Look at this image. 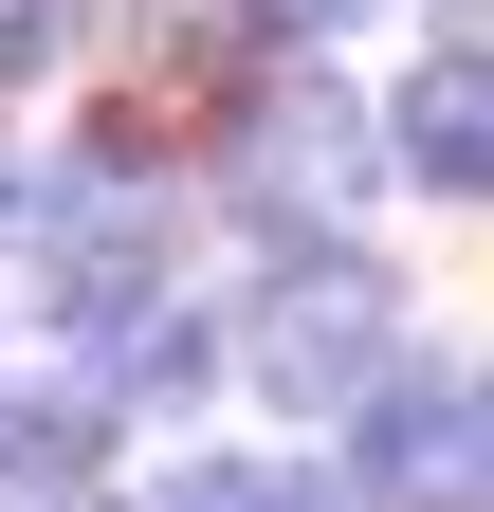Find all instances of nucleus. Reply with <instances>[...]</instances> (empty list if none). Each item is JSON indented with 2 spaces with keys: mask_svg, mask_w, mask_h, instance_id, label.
Returning <instances> with one entry per match:
<instances>
[{
  "mask_svg": "<svg viewBox=\"0 0 494 512\" xmlns=\"http://www.w3.org/2000/svg\"><path fill=\"white\" fill-rule=\"evenodd\" d=\"M238 366H257L275 403H366V384L403 366V293L366 275L348 238H312V256H275V275H257V330H238Z\"/></svg>",
  "mask_w": 494,
  "mask_h": 512,
  "instance_id": "f257e3e1",
  "label": "nucleus"
},
{
  "mask_svg": "<svg viewBox=\"0 0 494 512\" xmlns=\"http://www.w3.org/2000/svg\"><path fill=\"white\" fill-rule=\"evenodd\" d=\"M348 512H494V366H385L366 384V494Z\"/></svg>",
  "mask_w": 494,
  "mask_h": 512,
  "instance_id": "f03ea898",
  "label": "nucleus"
},
{
  "mask_svg": "<svg viewBox=\"0 0 494 512\" xmlns=\"http://www.w3.org/2000/svg\"><path fill=\"white\" fill-rule=\"evenodd\" d=\"M366 147H385V128H366L330 74H275L257 110H238V202H257V220H348L366 183H385Z\"/></svg>",
  "mask_w": 494,
  "mask_h": 512,
  "instance_id": "7ed1b4c3",
  "label": "nucleus"
},
{
  "mask_svg": "<svg viewBox=\"0 0 494 512\" xmlns=\"http://www.w3.org/2000/svg\"><path fill=\"white\" fill-rule=\"evenodd\" d=\"M147 238H165V183L110 147V165H74L37 202V275H55V311H129L147 293Z\"/></svg>",
  "mask_w": 494,
  "mask_h": 512,
  "instance_id": "20e7f679",
  "label": "nucleus"
},
{
  "mask_svg": "<svg viewBox=\"0 0 494 512\" xmlns=\"http://www.w3.org/2000/svg\"><path fill=\"white\" fill-rule=\"evenodd\" d=\"M385 147H403L421 183H458V202H494V55H440V74L385 110Z\"/></svg>",
  "mask_w": 494,
  "mask_h": 512,
  "instance_id": "39448f33",
  "label": "nucleus"
},
{
  "mask_svg": "<svg viewBox=\"0 0 494 512\" xmlns=\"http://www.w3.org/2000/svg\"><path fill=\"white\" fill-rule=\"evenodd\" d=\"M165 512H348V494H330L312 458H202V476H183Z\"/></svg>",
  "mask_w": 494,
  "mask_h": 512,
  "instance_id": "423d86ee",
  "label": "nucleus"
},
{
  "mask_svg": "<svg viewBox=\"0 0 494 512\" xmlns=\"http://www.w3.org/2000/svg\"><path fill=\"white\" fill-rule=\"evenodd\" d=\"M74 19H92V0H0V74H55V55H74Z\"/></svg>",
  "mask_w": 494,
  "mask_h": 512,
  "instance_id": "0eeeda50",
  "label": "nucleus"
},
{
  "mask_svg": "<svg viewBox=\"0 0 494 512\" xmlns=\"http://www.w3.org/2000/svg\"><path fill=\"white\" fill-rule=\"evenodd\" d=\"M348 19H385V0H238V37H293V55H312V37H348Z\"/></svg>",
  "mask_w": 494,
  "mask_h": 512,
  "instance_id": "6e6552de",
  "label": "nucleus"
},
{
  "mask_svg": "<svg viewBox=\"0 0 494 512\" xmlns=\"http://www.w3.org/2000/svg\"><path fill=\"white\" fill-rule=\"evenodd\" d=\"M0 238H19V165H0Z\"/></svg>",
  "mask_w": 494,
  "mask_h": 512,
  "instance_id": "1a4fd4ad",
  "label": "nucleus"
},
{
  "mask_svg": "<svg viewBox=\"0 0 494 512\" xmlns=\"http://www.w3.org/2000/svg\"><path fill=\"white\" fill-rule=\"evenodd\" d=\"M458 19H494V0H458Z\"/></svg>",
  "mask_w": 494,
  "mask_h": 512,
  "instance_id": "9d476101",
  "label": "nucleus"
}]
</instances>
